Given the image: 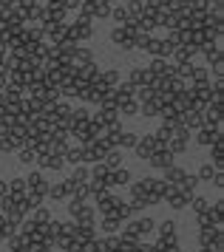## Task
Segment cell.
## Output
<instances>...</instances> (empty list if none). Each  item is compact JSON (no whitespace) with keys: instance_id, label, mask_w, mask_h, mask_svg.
<instances>
[{"instance_id":"obj_1","label":"cell","mask_w":224,"mask_h":252,"mask_svg":"<svg viewBox=\"0 0 224 252\" xmlns=\"http://www.w3.org/2000/svg\"><path fill=\"white\" fill-rule=\"evenodd\" d=\"M156 184H159V179H153V176L134 179V182L128 184V187H131V198H142L148 207L162 204V198H159V193H156Z\"/></svg>"},{"instance_id":"obj_2","label":"cell","mask_w":224,"mask_h":252,"mask_svg":"<svg viewBox=\"0 0 224 252\" xmlns=\"http://www.w3.org/2000/svg\"><path fill=\"white\" fill-rule=\"evenodd\" d=\"M68 37H71V43H88L91 37H94V20L85 17V14H77L74 17V23H68Z\"/></svg>"},{"instance_id":"obj_3","label":"cell","mask_w":224,"mask_h":252,"mask_svg":"<svg viewBox=\"0 0 224 252\" xmlns=\"http://www.w3.org/2000/svg\"><path fill=\"white\" fill-rule=\"evenodd\" d=\"M156 235L153 241L156 247H179V224L173 218H165V221H156Z\"/></svg>"},{"instance_id":"obj_4","label":"cell","mask_w":224,"mask_h":252,"mask_svg":"<svg viewBox=\"0 0 224 252\" xmlns=\"http://www.w3.org/2000/svg\"><path fill=\"white\" fill-rule=\"evenodd\" d=\"M134 37H136L134 26H113L111 29V46L119 48V51H134Z\"/></svg>"},{"instance_id":"obj_5","label":"cell","mask_w":224,"mask_h":252,"mask_svg":"<svg viewBox=\"0 0 224 252\" xmlns=\"http://www.w3.org/2000/svg\"><path fill=\"white\" fill-rule=\"evenodd\" d=\"M125 229H128V232H134L139 241H145L148 235H153V232H156V218L139 216V218H134V221H125Z\"/></svg>"},{"instance_id":"obj_6","label":"cell","mask_w":224,"mask_h":252,"mask_svg":"<svg viewBox=\"0 0 224 252\" xmlns=\"http://www.w3.org/2000/svg\"><path fill=\"white\" fill-rule=\"evenodd\" d=\"M190 130L187 127H176L173 133H170V142H168V150L173 153V156H182V153H187V148H190Z\"/></svg>"},{"instance_id":"obj_7","label":"cell","mask_w":224,"mask_h":252,"mask_svg":"<svg viewBox=\"0 0 224 252\" xmlns=\"http://www.w3.org/2000/svg\"><path fill=\"white\" fill-rule=\"evenodd\" d=\"M156 150H159V145H156V139H153V133H142V136L136 139L134 153H136V159H139V161H148Z\"/></svg>"},{"instance_id":"obj_8","label":"cell","mask_w":224,"mask_h":252,"mask_svg":"<svg viewBox=\"0 0 224 252\" xmlns=\"http://www.w3.org/2000/svg\"><path fill=\"white\" fill-rule=\"evenodd\" d=\"M26 179V190L29 193H40V195H45L48 193V179H45V173L43 170H29V176H23Z\"/></svg>"},{"instance_id":"obj_9","label":"cell","mask_w":224,"mask_h":252,"mask_svg":"<svg viewBox=\"0 0 224 252\" xmlns=\"http://www.w3.org/2000/svg\"><path fill=\"white\" fill-rule=\"evenodd\" d=\"M108 218H116L119 224H125V221H131V207H128V201L125 198H119V195L113 193V201H111V207H108V213H105Z\"/></svg>"},{"instance_id":"obj_10","label":"cell","mask_w":224,"mask_h":252,"mask_svg":"<svg viewBox=\"0 0 224 252\" xmlns=\"http://www.w3.org/2000/svg\"><path fill=\"white\" fill-rule=\"evenodd\" d=\"M145 54H150V57H159V60H170V54H173V46H170L165 37H150V43H148Z\"/></svg>"},{"instance_id":"obj_11","label":"cell","mask_w":224,"mask_h":252,"mask_svg":"<svg viewBox=\"0 0 224 252\" xmlns=\"http://www.w3.org/2000/svg\"><path fill=\"white\" fill-rule=\"evenodd\" d=\"M153 77H165V80H170L173 74H176V65L170 63V60H159V57H150V63L145 65Z\"/></svg>"},{"instance_id":"obj_12","label":"cell","mask_w":224,"mask_h":252,"mask_svg":"<svg viewBox=\"0 0 224 252\" xmlns=\"http://www.w3.org/2000/svg\"><path fill=\"white\" fill-rule=\"evenodd\" d=\"M128 82L134 85V88H150V82H153V74L145 68V65H131V71H128Z\"/></svg>"},{"instance_id":"obj_13","label":"cell","mask_w":224,"mask_h":252,"mask_svg":"<svg viewBox=\"0 0 224 252\" xmlns=\"http://www.w3.org/2000/svg\"><path fill=\"white\" fill-rule=\"evenodd\" d=\"M145 164H150L153 170H168L170 164H176V156H173V153H170L168 148H159L156 153H153V156H150V159L145 161Z\"/></svg>"},{"instance_id":"obj_14","label":"cell","mask_w":224,"mask_h":252,"mask_svg":"<svg viewBox=\"0 0 224 252\" xmlns=\"http://www.w3.org/2000/svg\"><path fill=\"white\" fill-rule=\"evenodd\" d=\"M219 139H224L222 130H207V127H199V130L190 136V142H196L199 148H213Z\"/></svg>"},{"instance_id":"obj_15","label":"cell","mask_w":224,"mask_h":252,"mask_svg":"<svg viewBox=\"0 0 224 252\" xmlns=\"http://www.w3.org/2000/svg\"><path fill=\"white\" fill-rule=\"evenodd\" d=\"M210 244H224V227L199 229V247H210Z\"/></svg>"},{"instance_id":"obj_16","label":"cell","mask_w":224,"mask_h":252,"mask_svg":"<svg viewBox=\"0 0 224 252\" xmlns=\"http://www.w3.org/2000/svg\"><path fill=\"white\" fill-rule=\"evenodd\" d=\"M131 182H134V173L128 170V167H116V170L108 173V190H113V187H128Z\"/></svg>"},{"instance_id":"obj_17","label":"cell","mask_w":224,"mask_h":252,"mask_svg":"<svg viewBox=\"0 0 224 252\" xmlns=\"http://www.w3.org/2000/svg\"><path fill=\"white\" fill-rule=\"evenodd\" d=\"M77 227H97V210L94 207H88V204H82L77 210V216L71 218Z\"/></svg>"},{"instance_id":"obj_18","label":"cell","mask_w":224,"mask_h":252,"mask_svg":"<svg viewBox=\"0 0 224 252\" xmlns=\"http://www.w3.org/2000/svg\"><path fill=\"white\" fill-rule=\"evenodd\" d=\"M196 54H199V48H193V46H179V48H173V54H170V63H173V65H182V63H193V60H196Z\"/></svg>"},{"instance_id":"obj_19","label":"cell","mask_w":224,"mask_h":252,"mask_svg":"<svg viewBox=\"0 0 224 252\" xmlns=\"http://www.w3.org/2000/svg\"><path fill=\"white\" fill-rule=\"evenodd\" d=\"M88 63H97V54L85 46L74 48V57H71V68H79V65H88Z\"/></svg>"},{"instance_id":"obj_20","label":"cell","mask_w":224,"mask_h":252,"mask_svg":"<svg viewBox=\"0 0 224 252\" xmlns=\"http://www.w3.org/2000/svg\"><path fill=\"white\" fill-rule=\"evenodd\" d=\"M176 190L179 193H185L187 198H193L196 195V190H199V179H196V173H185L179 179V184H176Z\"/></svg>"},{"instance_id":"obj_21","label":"cell","mask_w":224,"mask_h":252,"mask_svg":"<svg viewBox=\"0 0 224 252\" xmlns=\"http://www.w3.org/2000/svg\"><path fill=\"white\" fill-rule=\"evenodd\" d=\"M37 167L40 170H51V173H60L63 167H66V161H63V156H37Z\"/></svg>"},{"instance_id":"obj_22","label":"cell","mask_w":224,"mask_h":252,"mask_svg":"<svg viewBox=\"0 0 224 252\" xmlns=\"http://www.w3.org/2000/svg\"><path fill=\"white\" fill-rule=\"evenodd\" d=\"M136 139H139V133H134V130H122V133H116V136H113V148L134 150L136 148Z\"/></svg>"},{"instance_id":"obj_23","label":"cell","mask_w":224,"mask_h":252,"mask_svg":"<svg viewBox=\"0 0 224 252\" xmlns=\"http://www.w3.org/2000/svg\"><path fill=\"white\" fill-rule=\"evenodd\" d=\"M165 204H168L170 210H187V204H190V198H187L185 193H179V190L173 187V190H170V193L165 195Z\"/></svg>"},{"instance_id":"obj_24","label":"cell","mask_w":224,"mask_h":252,"mask_svg":"<svg viewBox=\"0 0 224 252\" xmlns=\"http://www.w3.org/2000/svg\"><path fill=\"white\" fill-rule=\"evenodd\" d=\"M179 119H182V127H187L190 133H196L202 127V111H185V114H179Z\"/></svg>"},{"instance_id":"obj_25","label":"cell","mask_w":224,"mask_h":252,"mask_svg":"<svg viewBox=\"0 0 224 252\" xmlns=\"http://www.w3.org/2000/svg\"><path fill=\"white\" fill-rule=\"evenodd\" d=\"M187 82H190V88L193 85H210V71H207V65H193ZM190 88H187V91H190Z\"/></svg>"},{"instance_id":"obj_26","label":"cell","mask_w":224,"mask_h":252,"mask_svg":"<svg viewBox=\"0 0 224 252\" xmlns=\"http://www.w3.org/2000/svg\"><path fill=\"white\" fill-rule=\"evenodd\" d=\"M170 108H173L176 114H185V111H190V108H193V99H190V94H187V91H182V94H173V102H170Z\"/></svg>"},{"instance_id":"obj_27","label":"cell","mask_w":224,"mask_h":252,"mask_svg":"<svg viewBox=\"0 0 224 252\" xmlns=\"http://www.w3.org/2000/svg\"><path fill=\"white\" fill-rule=\"evenodd\" d=\"M97 252H119V232L97 238Z\"/></svg>"},{"instance_id":"obj_28","label":"cell","mask_w":224,"mask_h":252,"mask_svg":"<svg viewBox=\"0 0 224 252\" xmlns=\"http://www.w3.org/2000/svg\"><path fill=\"white\" fill-rule=\"evenodd\" d=\"M122 161H125L122 150H119V148H111L108 153H105V159H102V164H105L108 170H116V167H125Z\"/></svg>"},{"instance_id":"obj_29","label":"cell","mask_w":224,"mask_h":252,"mask_svg":"<svg viewBox=\"0 0 224 252\" xmlns=\"http://www.w3.org/2000/svg\"><path fill=\"white\" fill-rule=\"evenodd\" d=\"M199 54H204V60H207V65L210 63H216V60L222 57V40H213V43H207V46L199 48Z\"/></svg>"},{"instance_id":"obj_30","label":"cell","mask_w":224,"mask_h":252,"mask_svg":"<svg viewBox=\"0 0 224 252\" xmlns=\"http://www.w3.org/2000/svg\"><path fill=\"white\" fill-rule=\"evenodd\" d=\"M210 164H213L216 170H224V139H219L210 148Z\"/></svg>"},{"instance_id":"obj_31","label":"cell","mask_w":224,"mask_h":252,"mask_svg":"<svg viewBox=\"0 0 224 252\" xmlns=\"http://www.w3.org/2000/svg\"><path fill=\"white\" fill-rule=\"evenodd\" d=\"M108 20H113L116 26H128V20H131V12L125 9V3H119V6H111V17Z\"/></svg>"},{"instance_id":"obj_32","label":"cell","mask_w":224,"mask_h":252,"mask_svg":"<svg viewBox=\"0 0 224 252\" xmlns=\"http://www.w3.org/2000/svg\"><path fill=\"white\" fill-rule=\"evenodd\" d=\"M68 198H71V201H77V204H88V201H91V187H88V184H77V187L71 190Z\"/></svg>"},{"instance_id":"obj_33","label":"cell","mask_w":224,"mask_h":252,"mask_svg":"<svg viewBox=\"0 0 224 252\" xmlns=\"http://www.w3.org/2000/svg\"><path fill=\"white\" fill-rule=\"evenodd\" d=\"M29 218H32L34 224H48L54 218V213H51V207H34L32 213H29Z\"/></svg>"},{"instance_id":"obj_34","label":"cell","mask_w":224,"mask_h":252,"mask_svg":"<svg viewBox=\"0 0 224 252\" xmlns=\"http://www.w3.org/2000/svg\"><path fill=\"white\" fill-rule=\"evenodd\" d=\"M63 161L71 164V167H74V164H82V148H79V145H68L66 153H63Z\"/></svg>"},{"instance_id":"obj_35","label":"cell","mask_w":224,"mask_h":252,"mask_svg":"<svg viewBox=\"0 0 224 252\" xmlns=\"http://www.w3.org/2000/svg\"><path fill=\"white\" fill-rule=\"evenodd\" d=\"M45 198H51V201H68V190L63 182L57 184H48V193H45Z\"/></svg>"},{"instance_id":"obj_36","label":"cell","mask_w":224,"mask_h":252,"mask_svg":"<svg viewBox=\"0 0 224 252\" xmlns=\"http://www.w3.org/2000/svg\"><path fill=\"white\" fill-rule=\"evenodd\" d=\"M185 167H179V164H170L168 170H162V182H168V184H179V179L185 176Z\"/></svg>"},{"instance_id":"obj_37","label":"cell","mask_w":224,"mask_h":252,"mask_svg":"<svg viewBox=\"0 0 224 252\" xmlns=\"http://www.w3.org/2000/svg\"><path fill=\"white\" fill-rule=\"evenodd\" d=\"M207 213H210V218H213L216 227H224V201H222V198H216Z\"/></svg>"},{"instance_id":"obj_38","label":"cell","mask_w":224,"mask_h":252,"mask_svg":"<svg viewBox=\"0 0 224 252\" xmlns=\"http://www.w3.org/2000/svg\"><path fill=\"white\" fill-rule=\"evenodd\" d=\"M74 241H77V244H91V241H97V227H77Z\"/></svg>"},{"instance_id":"obj_39","label":"cell","mask_w":224,"mask_h":252,"mask_svg":"<svg viewBox=\"0 0 224 252\" xmlns=\"http://www.w3.org/2000/svg\"><path fill=\"white\" fill-rule=\"evenodd\" d=\"M100 229L105 232V235H116L119 229H122V224L116 221V218H108V216H100Z\"/></svg>"},{"instance_id":"obj_40","label":"cell","mask_w":224,"mask_h":252,"mask_svg":"<svg viewBox=\"0 0 224 252\" xmlns=\"http://www.w3.org/2000/svg\"><path fill=\"white\" fill-rule=\"evenodd\" d=\"M100 77H102V82H105L108 88H116V85L122 82V77H119V68H102Z\"/></svg>"},{"instance_id":"obj_41","label":"cell","mask_w":224,"mask_h":252,"mask_svg":"<svg viewBox=\"0 0 224 252\" xmlns=\"http://www.w3.org/2000/svg\"><path fill=\"white\" fill-rule=\"evenodd\" d=\"M68 179L74 184H88V167H85V164H74L71 173H68Z\"/></svg>"},{"instance_id":"obj_42","label":"cell","mask_w":224,"mask_h":252,"mask_svg":"<svg viewBox=\"0 0 224 252\" xmlns=\"http://www.w3.org/2000/svg\"><path fill=\"white\" fill-rule=\"evenodd\" d=\"M187 207L193 210V216H202V213H207V210H210V198H204V195H193Z\"/></svg>"},{"instance_id":"obj_43","label":"cell","mask_w":224,"mask_h":252,"mask_svg":"<svg viewBox=\"0 0 224 252\" xmlns=\"http://www.w3.org/2000/svg\"><path fill=\"white\" fill-rule=\"evenodd\" d=\"M17 161H20L23 167H37V153L29 148H20L17 150Z\"/></svg>"},{"instance_id":"obj_44","label":"cell","mask_w":224,"mask_h":252,"mask_svg":"<svg viewBox=\"0 0 224 252\" xmlns=\"http://www.w3.org/2000/svg\"><path fill=\"white\" fill-rule=\"evenodd\" d=\"M116 114H119V116H139V102H136V99L119 102V105H116Z\"/></svg>"},{"instance_id":"obj_45","label":"cell","mask_w":224,"mask_h":252,"mask_svg":"<svg viewBox=\"0 0 224 252\" xmlns=\"http://www.w3.org/2000/svg\"><path fill=\"white\" fill-rule=\"evenodd\" d=\"M216 176V167L210 164V161H202V167H199V173H196V179H199V184H210V179Z\"/></svg>"},{"instance_id":"obj_46","label":"cell","mask_w":224,"mask_h":252,"mask_svg":"<svg viewBox=\"0 0 224 252\" xmlns=\"http://www.w3.org/2000/svg\"><path fill=\"white\" fill-rule=\"evenodd\" d=\"M156 114H159V108H156V102H153V99L139 105V119H153Z\"/></svg>"},{"instance_id":"obj_47","label":"cell","mask_w":224,"mask_h":252,"mask_svg":"<svg viewBox=\"0 0 224 252\" xmlns=\"http://www.w3.org/2000/svg\"><path fill=\"white\" fill-rule=\"evenodd\" d=\"M60 6L68 12V17L71 14H79V9H82V0H60Z\"/></svg>"},{"instance_id":"obj_48","label":"cell","mask_w":224,"mask_h":252,"mask_svg":"<svg viewBox=\"0 0 224 252\" xmlns=\"http://www.w3.org/2000/svg\"><path fill=\"white\" fill-rule=\"evenodd\" d=\"M128 207H131V216H136V213L148 210V204L142 201V198H128Z\"/></svg>"},{"instance_id":"obj_49","label":"cell","mask_w":224,"mask_h":252,"mask_svg":"<svg viewBox=\"0 0 224 252\" xmlns=\"http://www.w3.org/2000/svg\"><path fill=\"white\" fill-rule=\"evenodd\" d=\"M207 71H210V77H222V74H224V60L219 57L216 63H210V68H207Z\"/></svg>"},{"instance_id":"obj_50","label":"cell","mask_w":224,"mask_h":252,"mask_svg":"<svg viewBox=\"0 0 224 252\" xmlns=\"http://www.w3.org/2000/svg\"><path fill=\"white\" fill-rule=\"evenodd\" d=\"M210 187H216V190H224V173L216 170V176L210 179Z\"/></svg>"},{"instance_id":"obj_51","label":"cell","mask_w":224,"mask_h":252,"mask_svg":"<svg viewBox=\"0 0 224 252\" xmlns=\"http://www.w3.org/2000/svg\"><path fill=\"white\" fill-rule=\"evenodd\" d=\"M199 252H224V244H210V247H199Z\"/></svg>"},{"instance_id":"obj_52","label":"cell","mask_w":224,"mask_h":252,"mask_svg":"<svg viewBox=\"0 0 224 252\" xmlns=\"http://www.w3.org/2000/svg\"><path fill=\"white\" fill-rule=\"evenodd\" d=\"M0 198H9V182L0 179Z\"/></svg>"}]
</instances>
